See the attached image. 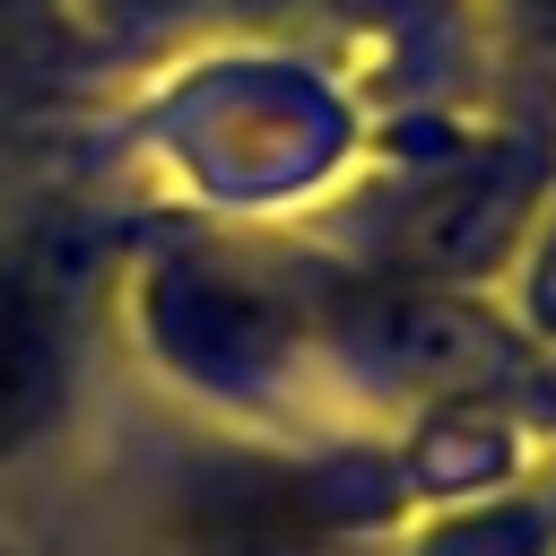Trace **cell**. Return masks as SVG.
I'll return each mask as SVG.
<instances>
[{"mask_svg": "<svg viewBox=\"0 0 556 556\" xmlns=\"http://www.w3.org/2000/svg\"><path fill=\"white\" fill-rule=\"evenodd\" d=\"M61 382H70V348H61L52 295L35 278H0V452L52 426Z\"/></svg>", "mask_w": 556, "mask_h": 556, "instance_id": "obj_1", "label": "cell"}, {"mask_svg": "<svg viewBox=\"0 0 556 556\" xmlns=\"http://www.w3.org/2000/svg\"><path fill=\"white\" fill-rule=\"evenodd\" d=\"M513 17H530L539 35H556V0H513Z\"/></svg>", "mask_w": 556, "mask_h": 556, "instance_id": "obj_2", "label": "cell"}]
</instances>
